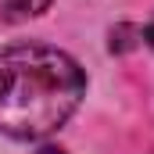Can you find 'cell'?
Returning <instances> with one entry per match:
<instances>
[{
	"mask_svg": "<svg viewBox=\"0 0 154 154\" xmlns=\"http://www.w3.org/2000/svg\"><path fill=\"white\" fill-rule=\"evenodd\" d=\"M133 36H143V29H136V25H118V29H111V50H129V47H136Z\"/></svg>",
	"mask_w": 154,
	"mask_h": 154,
	"instance_id": "3",
	"label": "cell"
},
{
	"mask_svg": "<svg viewBox=\"0 0 154 154\" xmlns=\"http://www.w3.org/2000/svg\"><path fill=\"white\" fill-rule=\"evenodd\" d=\"M50 7V0H0V18L4 22H25L36 18Z\"/></svg>",
	"mask_w": 154,
	"mask_h": 154,
	"instance_id": "2",
	"label": "cell"
},
{
	"mask_svg": "<svg viewBox=\"0 0 154 154\" xmlns=\"http://www.w3.org/2000/svg\"><path fill=\"white\" fill-rule=\"evenodd\" d=\"M143 39H147V43H151V47H154V22H151V25H147V29H143Z\"/></svg>",
	"mask_w": 154,
	"mask_h": 154,
	"instance_id": "4",
	"label": "cell"
},
{
	"mask_svg": "<svg viewBox=\"0 0 154 154\" xmlns=\"http://www.w3.org/2000/svg\"><path fill=\"white\" fill-rule=\"evenodd\" d=\"M39 154H65V151H57V147H43Z\"/></svg>",
	"mask_w": 154,
	"mask_h": 154,
	"instance_id": "5",
	"label": "cell"
},
{
	"mask_svg": "<svg viewBox=\"0 0 154 154\" xmlns=\"http://www.w3.org/2000/svg\"><path fill=\"white\" fill-rule=\"evenodd\" d=\"M86 75L75 61L43 43L0 50V133L14 140L50 136L79 108Z\"/></svg>",
	"mask_w": 154,
	"mask_h": 154,
	"instance_id": "1",
	"label": "cell"
}]
</instances>
